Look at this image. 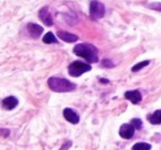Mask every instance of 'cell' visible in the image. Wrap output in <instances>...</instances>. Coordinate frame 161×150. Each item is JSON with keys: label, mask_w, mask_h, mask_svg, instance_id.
Returning a JSON list of instances; mask_svg holds the SVG:
<instances>
[{"label": "cell", "mask_w": 161, "mask_h": 150, "mask_svg": "<svg viewBox=\"0 0 161 150\" xmlns=\"http://www.w3.org/2000/svg\"><path fill=\"white\" fill-rule=\"evenodd\" d=\"M74 53L77 56L85 58L90 63H96L98 61V52L93 44L90 43H80L74 47Z\"/></svg>", "instance_id": "1"}, {"label": "cell", "mask_w": 161, "mask_h": 150, "mask_svg": "<svg viewBox=\"0 0 161 150\" xmlns=\"http://www.w3.org/2000/svg\"><path fill=\"white\" fill-rule=\"evenodd\" d=\"M47 84H49L50 88L56 93L72 92L76 88V85L74 83H71L67 80L60 79V77H50Z\"/></svg>", "instance_id": "2"}, {"label": "cell", "mask_w": 161, "mask_h": 150, "mask_svg": "<svg viewBox=\"0 0 161 150\" xmlns=\"http://www.w3.org/2000/svg\"><path fill=\"white\" fill-rule=\"evenodd\" d=\"M92 67L87 63L80 62V61H75V62L71 63L69 66V74L73 77L80 76L82 74L86 73V72L91 71Z\"/></svg>", "instance_id": "3"}, {"label": "cell", "mask_w": 161, "mask_h": 150, "mask_svg": "<svg viewBox=\"0 0 161 150\" xmlns=\"http://www.w3.org/2000/svg\"><path fill=\"white\" fill-rule=\"evenodd\" d=\"M105 14V7L98 0H92L90 3V16L93 20H98Z\"/></svg>", "instance_id": "4"}, {"label": "cell", "mask_w": 161, "mask_h": 150, "mask_svg": "<svg viewBox=\"0 0 161 150\" xmlns=\"http://www.w3.org/2000/svg\"><path fill=\"white\" fill-rule=\"evenodd\" d=\"M135 129L136 128L131 124H124L119 129V135L124 139H130L135 135Z\"/></svg>", "instance_id": "5"}, {"label": "cell", "mask_w": 161, "mask_h": 150, "mask_svg": "<svg viewBox=\"0 0 161 150\" xmlns=\"http://www.w3.org/2000/svg\"><path fill=\"white\" fill-rule=\"evenodd\" d=\"M39 17H40L41 21H42L44 25H49V27L53 25V19H52V16H51V14H50L49 9H47V7H44L40 10Z\"/></svg>", "instance_id": "6"}, {"label": "cell", "mask_w": 161, "mask_h": 150, "mask_svg": "<svg viewBox=\"0 0 161 150\" xmlns=\"http://www.w3.org/2000/svg\"><path fill=\"white\" fill-rule=\"evenodd\" d=\"M63 115H64L65 119L72 124H77L80 121V116L71 108H65L64 112H63Z\"/></svg>", "instance_id": "7"}, {"label": "cell", "mask_w": 161, "mask_h": 150, "mask_svg": "<svg viewBox=\"0 0 161 150\" xmlns=\"http://www.w3.org/2000/svg\"><path fill=\"white\" fill-rule=\"evenodd\" d=\"M28 28V31H29L30 36H32V38H39V36H41V33L43 32V28L40 27L39 25H36V23H29V25H27Z\"/></svg>", "instance_id": "8"}, {"label": "cell", "mask_w": 161, "mask_h": 150, "mask_svg": "<svg viewBox=\"0 0 161 150\" xmlns=\"http://www.w3.org/2000/svg\"><path fill=\"white\" fill-rule=\"evenodd\" d=\"M125 97L134 104H138L142 98L139 91H128V92L125 93Z\"/></svg>", "instance_id": "9"}, {"label": "cell", "mask_w": 161, "mask_h": 150, "mask_svg": "<svg viewBox=\"0 0 161 150\" xmlns=\"http://www.w3.org/2000/svg\"><path fill=\"white\" fill-rule=\"evenodd\" d=\"M58 36L61 39V40L65 41V42H69V43L76 42L78 39L75 34H72V33H69V32H65V31H58Z\"/></svg>", "instance_id": "10"}, {"label": "cell", "mask_w": 161, "mask_h": 150, "mask_svg": "<svg viewBox=\"0 0 161 150\" xmlns=\"http://www.w3.org/2000/svg\"><path fill=\"white\" fill-rule=\"evenodd\" d=\"M17 105H18V99H17L16 97H14V96H9V97H7V98H5L3 101V106L8 110L14 109Z\"/></svg>", "instance_id": "11"}, {"label": "cell", "mask_w": 161, "mask_h": 150, "mask_svg": "<svg viewBox=\"0 0 161 150\" xmlns=\"http://www.w3.org/2000/svg\"><path fill=\"white\" fill-rule=\"evenodd\" d=\"M148 119L153 125H159L161 124V110H156L152 115L148 116Z\"/></svg>", "instance_id": "12"}, {"label": "cell", "mask_w": 161, "mask_h": 150, "mask_svg": "<svg viewBox=\"0 0 161 150\" xmlns=\"http://www.w3.org/2000/svg\"><path fill=\"white\" fill-rule=\"evenodd\" d=\"M43 42L47 43V44H50V43H58V39L55 38V36H54L52 32H47V33L43 36Z\"/></svg>", "instance_id": "13"}, {"label": "cell", "mask_w": 161, "mask_h": 150, "mask_svg": "<svg viewBox=\"0 0 161 150\" xmlns=\"http://www.w3.org/2000/svg\"><path fill=\"white\" fill-rule=\"evenodd\" d=\"M150 149H151V146L146 142H138L132 146V150H150Z\"/></svg>", "instance_id": "14"}, {"label": "cell", "mask_w": 161, "mask_h": 150, "mask_svg": "<svg viewBox=\"0 0 161 150\" xmlns=\"http://www.w3.org/2000/svg\"><path fill=\"white\" fill-rule=\"evenodd\" d=\"M149 61H143V62H140V63H138V64H136L134 67L131 69V71L132 72H138L139 69H143L145 66H147L148 64H149Z\"/></svg>", "instance_id": "15"}, {"label": "cell", "mask_w": 161, "mask_h": 150, "mask_svg": "<svg viewBox=\"0 0 161 150\" xmlns=\"http://www.w3.org/2000/svg\"><path fill=\"white\" fill-rule=\"evenodd\" d=\"M131 125L134 126L136 129H140V128L142 127V121H141L140 119H138V118H134L131 120Z\"/></svg>", "instance_id": "16"}, {"label": "cell", "mask_w": 161, "mask_h": 150, "mask_svg": "<svg viewBox=\"0 0 161 150\" xmlns=\"http://www.w3.org/2000/svg\"><path fill=\"white\" fill-rule=\"evenodd\" d=\"M148 7L151 8L153 10H157V11H161V3H151V5H148Z\"/></svg>", "instance_id": "17"}, {"label": "cell", "mask_w": 161, "mask_h": 150, "mask_svg": "<svg viewBox=\"0 0 161 150\" xmlns=\"http://www.w3.org/2000/svg\"><path fill=\"white\" fill-rule=\"evenodd\" d=\"M103 66H106V67H112L114 66V64H112L109 60H104L103 61Z\"/></svg>", "instance_id": "18"}, {"label": "cell", "mask_w": 161, "mask_h": 150, "mask_svg": "<svg viewBox=\"0 0 161 150\" xmlns=\"http://www.w3.org/2000/svg\"><path fill=\"white\" fill-rule=\"evenodd\" d=\"M71 146H72V142H71V141H67V142L65 143V145H63L62 147H61V149H60V150H67L69 147H71Z\"/></svg>", "instance_id": "19"}]
</instances>
